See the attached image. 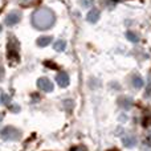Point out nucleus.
Instances as JSON below:
<instances>
[{
    "instance_id": "3",
    "label": "nucleus",
    "mask_w": 151,
    "mask_h": 151,
    "mask_svg": "<svg viewBox=\"0 0 151 151\" xmlns=\"http://www.w3.org/2000/svg\"><path fill=\"white\" fill-rule=\"evenodd\" d=\"M37 86H39L40 90H42V91H52L53 90L52 81L48 80V78H45V77L40 78V80L37 81Z\"/></svg>"
},
{
    "instance_id": "8",
    "label": "nucleus",
    "mask_w": 151,
    "mask_h": 151,
    "mask_svg": "<svg viewBox=\"0 0 151 151\" xmlns=\"http://www.w3.org/2000/svg\"><path fill=\"white\" fill-rule=\"evenodd\" d=\"M65 47H66V41H65V40H58V41L55 42V47H53V48H55L57 52H61V50L65 49Z\"/></svg>"
},
{
    "instance_id": "5",
    "label": "nucleus",
    "mask_w": 151,
    "mask_h": 151,
    "mask_svg": "<svg viewBox=\"0 0 151 151\" xmlns=\"http://www.w3.org/2000/svg\"><path fill=\"white\" fill-rule=\"evenodd\" d=\"M57 83L61 86V88H65V86L69 85V76L65 73V72H61V73L57 74Z\"/></svg>"
},
{
    "instance_id": "7",
    "label": "nucleus",
    "mask_w": 151,
    "mask_h": 151,
    "mask_svg": "<svg viewBox=\"0 0 151 151\" xmlns=\"http://www.w3.org/2000/svg\"><path fill=\"white\" fill-rule=\"evenodd\" d=\"M50 41H52V37H49V36L40 37V39L37 40V45H39V47H47V45L50 44Z\"/></svg>"
},
{
    "instance_id": "12",
    "label": "nucleus",
    "mask_w": 151,
    "mask_h": 151,
    "mask_svg": "<svg viewBox=\"0 0 151 151\" xmlns=\"http://www.w3.org/2000/svg\"><path fill=\"white\" fill-rule=\"evenodd\" d=\"M3 77H4V70H3V68L0 66V80H1Z\"/></svg>"
},
{
    "instance_id": "1",
    "label": "nucleus",
    "mask_w": 151,
    "mask_h": 151,
    "mask_svg": "<svg viewBox=\"0 0 151 151\" xmlns=\"http://www.w3.org/2000/svg\"><path fill=\"white\" fill-rule=\"evenodd\" d=\"M55 21V17H53V13L50 12L47 8H42V9H39L36 13L33 15V24L36 27H39L40 29H47L49 28L50 25Z\"/></svg>"
},
{
    "instance_id": "9",
    "label": "nucleus",
    "mask_w": 151,
    "mask_h": 151,
    "mask_svg": "<svg viewBox=\"0 0 151 151\" xmlns=\"http://www.w3.org/2000/svg\"><path fill=\"white\" fill-rule=\"evenodd\" d=\"M134 85H135V86H141L142 85V81L139 80V78H135V80H134Z\"/></svg>"
},
{
    "instance_id": "10",
    "label": "nucleus",
    "mask_w": 151,
    "mask_h": 151,
    "mask_svg": "<svg viewBox=\"0 0 151 151\" xmlns=\"http://www.w3.org/2000/svg\"><path fill=\"white\" fill-rule=\"evenodd\" d=\"M127 36H129V37H131L130 40H133V41H137V36H134V35L131 33V32H129V33H127Z\"/></svg>"
},
{
    "instance_id": "14",
    "label": "nucleus",
    "mask_w": 151,
    "mask_h": 151,
    "mask_svg": "<svg viewBox=\"0 0 151 151\" xmlns=\"http://www.w3.org/2000/svg\"><path fill=\"white\" fill-rule=\"evenodd\" d=\"M3 117H4V114H3V113H0V122H1V119H3Z\"/></svg>"
},
{
    "instance_id": "4",
    "label": "nucleus",
    "mask_w": 151,
    "mask_h": 151,
    "mask_svg": "<svg viewBox=\"0 0 151 151\" xmlns=\"http://www.w3.org/2000/svg\"><path fill=\"white\" fill-rule=\"evenodd\" d=\"M19 21H20V13L19 12H11L9 15L7 16V19H5V23H7L8 25H15Z\"/></svg>"
},
{
    "instance_id": "13",
    "label": "nucleus",
    "mask_w": 151,
    "mask_h": 151,
    "mask_svg": "<svg viewBox=\"0 0 151 151\" xmlns=\"http://www.w3.org/2000/svg\"><path fill=\"white\" fill-rule=\"evenodd\" d=\"M72 151H85V150H83L82 147H74V149L72 150Z\"/></svg>"
},
{
    "instance_id": "11",
    "label": "nucleus",
    "mask_w": 151,
    "mask_h": 151,
    "mask_svg": "<svg viewBox=\"0 0 151 151\" xmlns=\"http://www.w3.org/2000/svg\"><path fill=\"white\" fill-rule=\"evenodd\" d=\"M81 3H82L83 5H90V0H81Z\"/></svg>"
},
{
    "instance_id": "15",
    "label": "nucleus",
    "mask_w": 151,
    "mask_h": 151,
    "mask_svg": "<svg viewBox=\"0 0 151 151\" xmlns=\"http://www.w3.org/2000/svg\"><path fill=\"white\" fill-rule=\"evenodd\" d=\"M20 1H21V3H25V0H20Z\"/></svg>"
},
{
    "instance_id": "2",
    "label": "nucleus",
    "mask_w": 151,
    "mask_h": 151,
    "mask_svg": "<svg viewBox=\"0 0 151 151\" xmlns=\"http://www.w3.org/2000/svg\"><path fill=\"white\" fill-rule=\"evenodd\" d=\"M1 137L7 141H16L20 138V131L13 126H7L1 130Z\"/></svg>"
},
{
    "instance_id": "6",
    "label": "nucleus",
    "mask_w": 151,
    "mask_h": 151,
    "mask_svg": "<svg viewBox=\"0 0 151 151\" xmlns=\"http://www.w3.org/2000/svg\"><path fill=\"white\" fill-rule=\"evenodd\" d=\"M98 17H99V11L96 9V8H93L88 15V21H90V23H96V21L98 20Z\"/></svg>"
}]
</instances>
